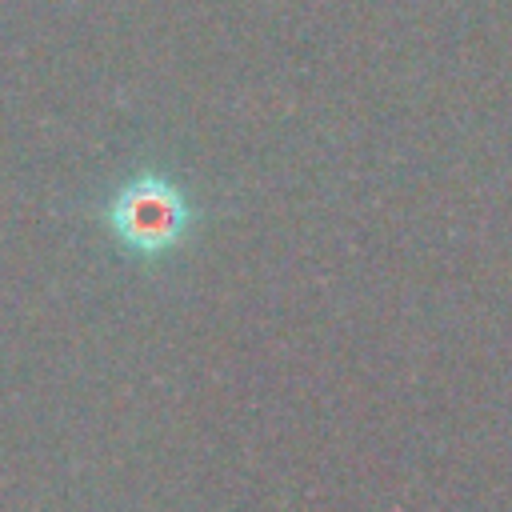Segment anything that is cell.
Wrapping results in <instances>:
<instances>
[{"label": "cell", "mask_w": 512, "mask_h": 512, "mask_svg": "<svg viewBox=\"0 0 512 512\" xmlns=\"http://www.w3.org/2000/svg\"><path fill=\"white\" fill-rule=\"evenodd\" d=\"M100 220H104L108 236L124 252H132L140 260H156V256L172 252L188 236V228H192V204H188L184 188L172 184L168 176L140 172V176L124 180L108 196Z\"/></svg>", "instance_id": "1"}]
</instances>
